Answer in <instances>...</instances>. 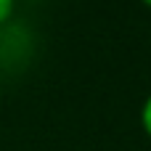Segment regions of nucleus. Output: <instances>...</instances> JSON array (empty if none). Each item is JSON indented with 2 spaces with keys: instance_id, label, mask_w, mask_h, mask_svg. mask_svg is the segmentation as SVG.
<instances>
[{
  "instance_id": "1",
  "label": "nucleus",
  "mask_w": 151,
  "mask_h": 151,
  "mask_svg": "<svg viewBox=\"0 0 151 151\" xmlns=\"http://www.w3.org/2000/svg\"><path fill=\"white\" fill-rule=\"evenodd\" d=\"M141 130H143V135L151 141V93L143 98V104H141Z\"/></svg>"
},
{
  "instance_id": "3",
  "label": "nucleus",
  "mask_w": 151,
  "mask_h": 151,
  "mask_svg": "<svg viewBox=\"0 0 151 151\" xmlns=\"http://www.w3.org/2000/svg\"><path fill=\"white\" fill-rule=\"evenodd\" d=\"M141 3H143V5H146V8H151V0H141Z\"/></svg>"
},
{
  "instance_id": "2",
  "label": "nucleus",
  "mask_w": 151,
  "mask_h": 151,
  "mask_svg": "<svg viewBox=\"0 0 151 151\" xmlns=\"http://www.w3.org/2000/svg\"><path fill=\"white\" fill-rule=\"evenodd\" d=\"M16 13V0H0V29H5L13 21Z\"/></svg>"
},
{
  "instance_id": "4",
  "label": "nucleus",
  "mask_w": 151,
  "mask_h": 151,
  "mask_svg": "<svg viewBox=\"0 0 151 151\" xmlns=\"http://www.w3.org/2000/svg\"><path fill=\"white\" fill-rule=\"evenodd\" d=\"M0 85H3V64H0Z\"/></svg>"
}]
</instances>
